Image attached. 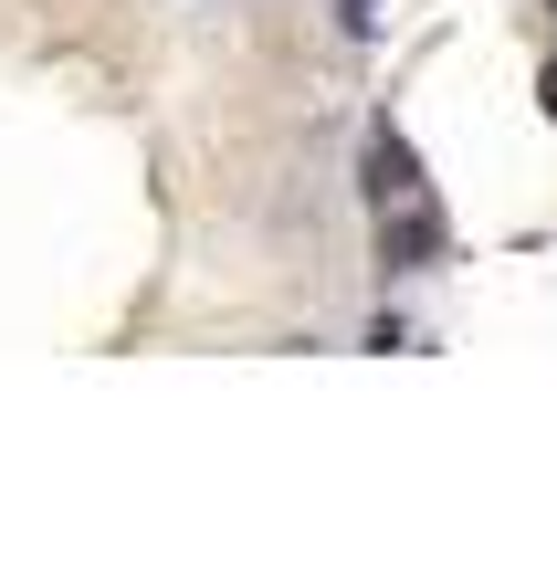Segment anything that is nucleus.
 <instances>
[{
  "instance_id": "f03ea898",
  "label": "nucleus",
  "mask_w": 557,
  "mask_h": 567,
  "mask_svg": "<svg viewBox=\"0 0 557 567\" xmlns=\"http://www.w3.org/2000/svg\"><path fill=\"white\" fill-rule=\"evenodd\" d=\"M337 21H348V32H369V21H379V11H369V0H337Z\"/></svg>"
},
{
  "instance_id": "f257e3e1",
  "label": "nucleus",
  "mask_w": 557,
  "mask_h": 567,
  "mask_svg": "<svg viewBox=\"0 0 557 567\" xmlns=\"http://www.w3.org/2000/svg\"><path fill=\"white\" fill-rule=\"evenodd\" d=\"M369 200H379V243H390V264H432L442 252V221L421 210V168H411V147L379 126L369 137Z\"/></svg>"
}]
</instances>
